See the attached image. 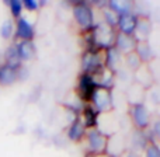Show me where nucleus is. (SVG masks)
I'll return each mask as SVG.
<instances>
[{
	"instance_id": "8",
	"label": "nucleus",
	"mask_w": 160,
	"mask_h": 157,
	"mask_svg": "<svg viewBox=\"0 0 160 157\" xmlns=\"http://www.w3.org/2000/svg\"><path fill=\"white\" fill-rule=\"evenodd\" d=\"M35 31L34 27L27 18L20 17L16 22V38L20 41H32Z\"/></svg>"
},
{
	"instance_id": "17",
	"label": "nucleus",
	"mask_w": 160,
	"mask_h": 157,
	"mask_svg": "<svg viewBox=\"0 0 160 157\" xmlns=\"http://www.w3.org/2000/svg\"><path fill=\"white\" fill-rule=\"evenodd\" d=\"M135 53L138 55V58L143 62H148L153 58V51L152 48L149 47L148 42H138L136 44V49H135Z\"/></svg>"
},
{
	"instance_id": "7",
	"label": "nucleus",
	"mask_w": 160,
	"mask_h": 157,
	"mask_svg": "<svg viewBox=\"0 0 160 157\" xmlns=\"http://www.w3.org/2000/svg\"><path fill=\"white\" fill-rule=\"evenodd\" d=\"M131 116H132V121L135 124V126L139 130H143L149 126V111L141 102H136V104L132 105Z\"/></svg>"
},
{
	"instance_id": "2",
	"label": "nucleus",
	"mask_w": 160,
	"mask_h": 157,
	"mask_svg": "<svg viewBox=\"0 0 160 157\" xmlns=\"http://www.w3.org/2000/svg\"><path fill=\"white\" fill-rule=\"evenodd\" d=\"M73 17L78 25L84 31H91L94 28V14L91 7L86 2H80L73 7Z\"/></svg>"
},
{
	"instance_id": "11",
	"label": "nucleus",
	"mask_w": 160,
	"mask_h": 157,
	"mask_svg": "<svg viewBox=\"0 0 160 157\" xmlns=\"http://www.w3.org/2000/svg\"><path fill=\"white\" fill-rule=\"evenodd\" d=\"M83 124H84L86 129H94L98 124V111L93 107L91 104L86 105L83 108Z\"/></svg>"
},
{
	"instance_id": "19",
	"label": "nucleus",
	"mask_w": 160,
	"mask_h": 157,
	"mask_svg": "<svg viewBox=\"0 0 160 157\" xmlns=\"http://www.w3.org/2000/svg\"><path fill=\"white\" fill-rule=\"evenodd\" d=\"M133 146L136 147H142V149H146L148 147V138L146 135L143 133V130H138V132H135V135H133Z\"/></svg>"
},
{
	"instance_id": "26",
	"label": "nucleus",
	"mask_w": 160,
	"mask_h": 157,
	"mask_svg": "<svg viewBox=\"0 0 160 157\" xmlns=\"http://www.w3.org/2000/svg\"><path fill=\"white\" fill-rule=\"evenodd\" d=\"M152 133H153V136H155L156 139H159V140H160V121H156L155 124H153Z\"/></svg>"
},
{
	"instance_id": "28",
	"label": "nucleus",
	"mask_w": 160,
	"mask_h": 157,
	"mask_svg": "<svg viewBox=\"0 0 160 157\" xmlns=\"http://www.w3.org/2000/svg\"><path fill=\"white\" fill-rule=\"evenodd\" d=\"M87 157H96V156H87Z\"/></svg>"
},
{
	"instance_id": "29",
	"label": "nucleus",
	"mask_w": 160,
	"mask_h": 157,
	"mask_svg": "<svg viewBox=\"0 0 160 157\" xmlns=\"http://www.w3.org/2000/svg\"><path fill=\"white\" fill-rule=\"evenodd\" d=\"M108 157H112V156H108Z\"/></svg>"
},
{
	"instance_id": "5",
	"label": "nucleus",
	"mask_w": 160,
	"mask_h": 157,
	"mask_svg": "<svg viewBox=\"0 0 160 157\" xmlns=\"http://www.w3.org/2000/svg\"><path fill=\"white\" fill-rule=\"evenodd\" d=\"M91 105L96 108L98 112H105L112 107V94L111 90L104 88H97L91 98Z\"/></svg>"
},
{
	"instance_id": "22",
	"label": "nucleus",
	"mask_w": 160,
	"mask_h": 157,
	"mask_svg": "<svg viewBox=\"0 0 160 157\" xmlns=\"http://www.w3.org/2000/svg\"><path fill=\"white\" fill-rule=\"evenodd\" d=\"M104 18H105V24L108 27L114 28L117 27V22H118V16L115 13H112L111 10H105L104 11Z\"/></svg>"
},
{
	"instance_id": "15",
	"label": "nucleus",
	"mask_w": 160,
	"mask_h": 157,
	"mask_svg": "<svg viewBox=\"0 0 160 157\" xmlns=\"http://www.w3.org/2000/svg\"><path fill=\"white\" fill-rule=\"evenodd\" d=\"M20 55H18V49H17V44H13L7 48L6 51V65L13 69H20Z\"/></svg>"
},
{
	"instance_id": "6",
	"label": "nucleus",
	"mask_w": 160,
	"mask_h": 157,
	"mask_svg": "<svg viewBox=\"0 0 160 157\" xmlns=\"http://www.w3.org/2000/svg\"><path fill=\"white\" fill-rule=\"evenodd\" d=\"M138 21H139V17L133 13H128V14L119 16L118 22H117V27H118V30H119V34L132 37L133 34L136 32Z\"/></svg>"
},
{
	"instance_id": "20",
	"label": "nucleus",
	"mask_w": 160,
	"mask_h": 157,
	"mask_svg": "<svg viewBox=\"0 0 160 157\" xmlns=\"http://www.w3.org/2000/svg\"><path fill=\"white\" fill-rule=\"evenodd\" d=\"M7 4L10 6V10H11V14H13V17H16L17 20L21 17V11H22V2L21 0H10V2H7Z\"/></svg>"
},
{
	"instance_id": "25",
	"label": "nucleus",
	"mask_w": 160,
	"mask_h": 157,
	"mask_svg": "<svg viewBox=\"0 0 160 157\" xmlns=\"http://www.w3.org/2000/svg\"><path fill=\"white\" fill-rule=\"evenodd\" d=\"M22 6H24L28 11H35V10H38V7H39V2L38 0H24Z\"/></svg>"
},
{
	"instance_id": "4",
	"label": "nucleus",
	"mask_w": 160,
	"mask_h": 157,
	"mask_svg": "<svg viewBox=\"0 0 160 157\" xmlns=\"http://www.w3.org/2000/svg\"><path fill=\"white\" fill-rule=\"evenodd\" d=\"M87 143L88 150L91 155H102L107 149V138L104 133L97 129H90L87 133Z\"/></svg>"
},
{
	"instance_id": "14",
	"label": "nucleus",
	"mask_w": 160,
	"mask_h": 157,
	"mask_svg": "<svg viewBox=\"0 0 160 157\" xmlns=\"http://www.w3.org/2000/svg\"><path fill=\"white\" fill-rule=\"evenodd\" d=\"M18 79V70L13 67L3 65L0 67V84L2 86H10Z\"/></svg>"
},
{
	"instance_id": "23",
	"label": "nucleus",
	"mask_w": 160,
	"mask_h": 157,
	"mask_svg": "<svg viewBox=\"0 0 160 157\" xmlns=\"http://www.w3.org/2000/svg\"><path fill=\"white\" fill-rule=\"evenodd\" d=\"M145 157H160V147L155 143V142H152L150 145H148Z\"/></svg>"
},
{
	"instance_id": "3",
	"label": "nucleus",
	"mask_w": 160,
	"mask_h": 157,
	"mask_svg": "<svg viewBox=\"0 0 160 157\" xmlns=\"http://www.w3.org/2000/svg\"><path fill=\"white\" fill-rule=\"evenodd\" d=\"M97 83L94 76L91 75H86V73H82L79 76V81H78V94L79 97L83 100V101L91 102V98H93L94 91L97 90Z\"/></svg>"
},
{
	"instance_id": "18",
	"label": "nucleus",
	"mask_w": 160,
	"mask_h": 157,
	"mask_svg": "<svg viewBox=\"0 0 160 157\" xmlns=\"http://www.w3.org/2000/svg\"><path fill=\"white\" fill-rule=\"evenodd\" d=\"M150 31H152V25H150V22L148 21V20L139 18V21H138V27H136V32H138L141 37L146 38V37L150 34Z\"/></svg>"
},
{
	"instance_id": "1",
	"label": "nucleus",
	"mask_w": 160,
	"mask_h": 157,
	"mask_svg": "<svg viewBox=\"0 0 160 157\" xmlns=\"http://www.w3.org/2000/svg\"><path fill=\"white\" fill-rule=\"evenodd\" d=\"M82 70L83 73L91 76H97L101 72H104V59H102L101 53L87 51L82 58Z\"/></svg>"
},
{
	"instance_id": "13",
	"label": "nucleus",
	"mask_w": 160,
	"mask_h": 157,
	"mask_svg": "<svg viewBox=\"0 0 160 157\" xmlns=\"http://www.w3.org/2000/svg\"><path fill=\"white\" fill-rule=\"evenodd\" d=\"M17 49L21 61H31L35 55V45L32 41H20L17 42Z\"/></svg>"
},
{
	"instance_id": "10",
	"label": "nucleus",
	"mask_w": 160,
	"mask_h": 157,
	"mask_svg": "<svg viewBox=\"0 0 160 157\" xmlns=\"http://www.w3.org/2000/svg\"><path fill=\"white\" fill-rule=\"evenodd\" d=\"M84 135H86V126L83 124V119L75 118L73 122L70 124L69 129H68V138L73 142H79L82 140Z\"/></svg>"
},
{
	"instance_id": "27",
	"label": "nucleus",
	"mask_w": 160,
	"mask_h": 157,
	"mask_svg": "<svg viewBox=\"0 0 160 157\" xmlns=\"http://www.w3.org/2000/svg\"><path fill=\"white\" fill-rule=\"evenodd\" d=\"M125 157H139V156L136 155V153H133V152H129V153H127V155H125Z\"/></svg>"
},
{
	"instance_id": "16",
	"label": "nucleus",
	"mask_w": 160,
	"mask_h": 157,
	"mask_svg": "<svg viewBox=\"0 0 160 157\" xmlns=\"http://www.w3.org/2000/svg\"><path fill=\"white\" fill-rule=\"evenodd\" d=\"M108 7L112 13H115L117 16H122V14L132 13V3L131 2H119V0H111L108 2Z\"/></svg>"
},
{
	"instance_id": "12",
	"label": "nucleus",
	"mask_w": 160,
	"mask_h": 157,
	"mask_svg": "<svg viewBox=\"0 0 160 157\" xmlns=\"http://www.w3.org/2000/svg\"><path fill=\"white\" fill-rule=\"evenodd\" d=\"M119 62H121V59H119V51L115 47L107 49V52H105L104 63H105V67L110 69V73H114V72L118 70Z\"/></svg>"
},
{
	"instance_id": "9",
	"label": "nucleus",
	"mask_w": 160,
	"mask_h": 157,
	"mask_svg": "<svg viewBox=\"0 0 160 157\" xmlns=\"http://www.w3.org/2000/svg\"><path fill=\"white\" fill-rule=\"evenodd\" d=\"M136 38L133 37H129V35H124V34H118L115 37V44L114 47L119 51V52H124V53H132L133 51L136 49Z\"/></svg>"
},
{
	"instance_id": "21",
	"label": "nucleus",
	"mask_w": 160,
	"mask_h": 157,
	"mask_svg": "<svg viewBox=\"0 0 160 157\" xmlns=\"http://www.w3.org/2000/svg\"><path fill=\"white\" fill-rule=\"evenodd\" d=\"M13 28H14L13 21H11V20H6V21L0 25V35L6 39L10 38L11 34H13Z\"/></svg>"
},
{
	"instance_id": "24",
	"label": "nucleus",
	"mask_w": 160,
	"mask_h": 157,
	"mask_svg": "<svg viewBox=\"0 0 160 157\" xmlns=\"http://www.w3.org/2000/svg\"><path fill=\"white\" fill-rule=\"evenodd\" d=\"M127 63L129 65L132 69H138V67H139V63H141V59L138 58V55H136L135 52L128 53V55H127Z\"/></svg>"
}]
</instances>
